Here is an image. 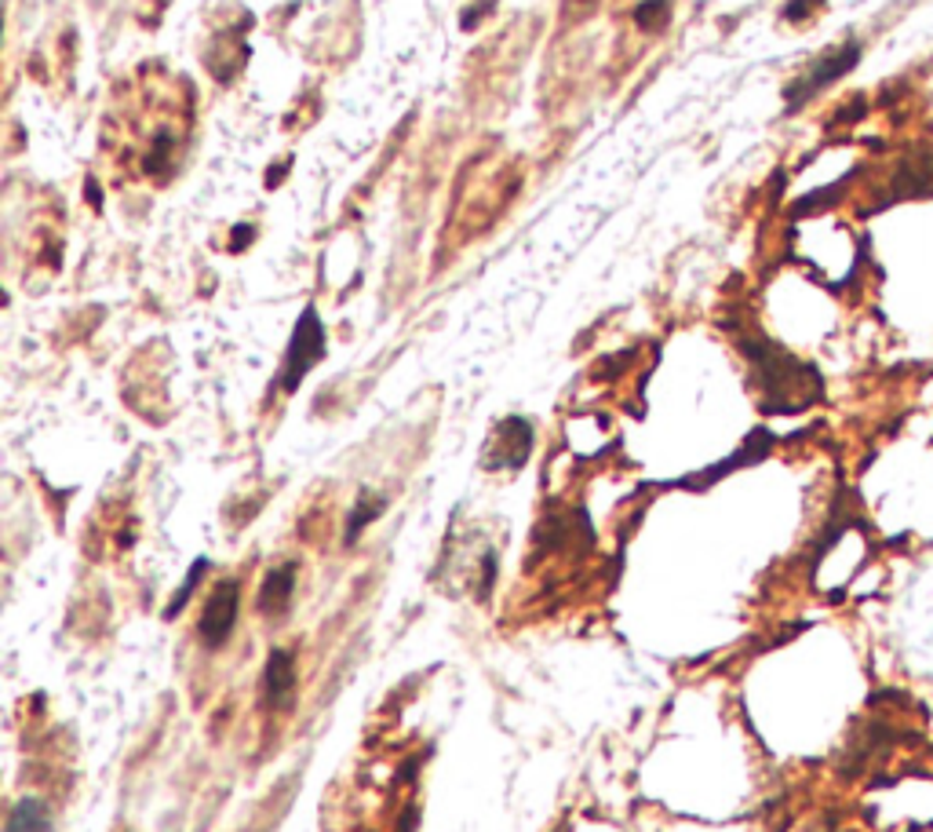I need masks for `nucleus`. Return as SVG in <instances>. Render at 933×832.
Segmentation results:
<instances>
[{"label":"nucleus","instance_id":"39448f33","mask_svg":"<svg viewBox=\"0 0 933 832\" xmlns=\"http://www.w3.org/2000/svg\"><path fill=\"white\" fill-rule=\"evenodd\" d=\"M296 680H299V669H296V653L292 650H281L274 647L267 664H262V705L270 712H289L296 705Z\"/></svg>","mask_w":933,"mask_h":832},{"label":"nucleus","instance_id":"f257e3e1","mask_svg":"<svg viewBox=\"0 0 933 832\" xmlns=\"http://www.w3.org/2000/svg\"><path fill=\"white\" fill-rule=\"evenodd\" d=\"M744 351L759 370L765 409L795 413V409H806L809 402L821 395V376L813 365L792 359V354H784L781 348H773V343H765V340H744Z\"/></svg>","mask_w":933,"mask_h":832},{"label":"nucleus","instance_id":"7ed1b4c3","mask_svg":"<svg viewBox=\"0 0 933 832\" xmlns=\"http://www.w3.org/2000/svg\"><path fill=\"white\" fill-rule=\"evenodd\" d=\"M237 614H242V588H237L234 577H226L212 588V596L205 599V610H201V621H197V639L208 650L226 647L234 636Z\"/></svg>","mask_w":933,"mask_h":832},{"label":"nucleus","instance_id":"ddd939ff","mask_svg":"<svg viewBox=\"0 0 933 832\" xmlns=\"http://www.w3.org/2000/svg\"><path fill=\"white\" fill-rule=\"evenodd\" d=\"M493 580H496V555L489 552L485 558H482V588H478V596H489V591H493Z\"/></svg>","mask_w":933,"mask_h":832},{"label":"nucleus","instance_id":"0eeeda50","mask_svg":"<svg viewBox=\"0 0 933 832\" xmlns=\"http://www.w3.org/2000/svg\"><path fill=\"white\" fill-rule=\"evenodd\" d=\"M533 449V427L529 420L511 416L496 427V468H522Z\"/></svg>","mask_w":933,"mask_h":832},{"label":"nucleus","instance_id":"f03ea898","mask_svg":"<svg viewBox=\"0 0 933 832\" xmlns=\"http://www.w3.org/2000/svg\"><path fill=\"white\" fill-rule=\"evenodd\" d=\"M321 354H325V326H321L314 307H307L292 329L289 351H285V365L278 373V387L292 395V391L303 384V376L318 365Z\"/></svg>","mask_w":933,"mask_h":832},{"label":"nucleus","instance_id":"1a4fd4ad","mask_svg":"<svg viewBox=\"0 0 933 832\" xmlns=\"http://www.w3.org/2000/svg\"><path fill=\"white\" fill-rule=\"evenodd\" d=\"M4 832H55V825H52V814H47V807L41 800L22 796V800L11 807Z\"/></svg>","mask_w":933,"mask_h":832},{"label":"nucleus","instance_id":"f8f14e48","mask_svg":"<svg viewBox=\"0 0 933 832\" xmlns=\"http://www.w3.org/2000/svg\"><path fill=\"white\" fill-rule=\"evenodd\" d=\"M667 15H672V4H667V0H645V4L635 8V22L645 30H661Z\"/></svg>","mask_w":933,"mask_h":832},{"label":"nucleus","instance_id":"6e6552de","mask_svg":"<svg viewBox=\"0 0 933 832\" xmlns=\"http://www.w3.org/2000/svg\"><path fill=\"white\" fill-rule=\"evenodd\" d=\"M897 198H933V153H912L893 180Z\"/></svg>","mask_w":933,"mask_h":832},{"label":"nucleus","instance_id":"9b49d317","mask_svg":"<svg viewBox=\"0 0 933 832\" xmlns=\"http://www.w3.org/2000/svg\"><path fill=\"white\" fill-rule=\"evenodd\" d=\"M205 569H208V558H197V563L190 566V574H186V580H183V588L175 591L172 602H169V610H164V621H172L175 614H183V606H186V602H190V596H194V591H197V580L205 577Z\"/></svg>","mask_w":933,"mask_h":832},{"label":"nucleus","instance_id":"423d86ee","mask_svg":"<svg viewBox=\"0 0 933 832\" xmlns=\"http://www.w3.org/2000/svg\"><path fill=\"white\" fill-rule=\"evenodd\" d=\"M296 577H299L296 563H281V566L267 569V577H262V585H259V599H256L259 614L281 617L285 610H289L292 596H296Z\"/></svg>","mask_w":933,"mask_h":832},{"label":"nucleus","instance_id":"20e7f679","mask_svg":"<svg viewBox=\"0 0 933 832\" xmlns=\"http://www.w3.org/2000/svg\"><path fill=\"white\" fill-rule=\"evenodd\" d=\"M857 63H860V44H857V41H849V44H843V47H835V52L821 55L817 63H813L803 77L787 85V110H795V106H803V103L809 99V95H817L821 88H828L832 81L846 77L849 70H854Z\"/></svg>","mask_w":933,"mask_h":832},{"label":"nucleus","instance_id":"9d476101","mask_svg":"<svg viewBox=\"0 0 933 832\" xmlns=\"http://www.w3.org/2000/svg\"><path fill=\"white\" fill-rule=\"evenodd\" d=\"M383 508H387V501H383L379 493L373 490H362L357 493V501L351 508V519H346V530H343V544L351 548V544H357V537L365 533L368 522H376L383 515Z\"/></svg>","mask_w":933,"mask_h":832}]
</instances>
